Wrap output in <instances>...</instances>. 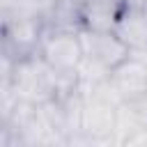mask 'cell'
I'll use <instances>...</instances> for the list:
<instances>
[{"label":"cell","instance_id":"5b68a950","mask_svg":"<svg viewBox=\"0 0 147 147\" xmlns=\"http://www.w3.org/2000/svg\"><path fill=\"white\" fill-rule=\"evenodd\" d=\"M80 41H83V57L106 67L115 69L119 62H124L131 55V48L113 32V30H80Z\"/></svg>","mask_w":147,"mask_h":147},{"label":"cell","instance_id":"9c48e42d","mask_svg":"<svg viewBox=\"0 0 147 147\" xmlns=\"http://www.w3.org/2000/svg\"><path fill=\"white\" fill-rule=\"evenodd\" d=\"M57 0H0V11H25L46 18Z\"/></svg>","mask_w":147,"mask_h":147},{"label":"cell","instance_id":"ba28073f","mask_svg":"<svg viewBox=\"0 0 147 147\" xmlns=\"http://www.w3.org/2000/svg\"><path fill=\"white\" fill-rule=\"evenodd\" d=\"M46 28L53 30H83L85 28V0H57L44 18Z\"/></svg>","mask_w":147,"mask_h":147},{"label":"cell","instance_id":"7c38bea8","mask_svg":"<svg viewBox=\"0 0 147 147\" xmlns=\"http://www.w3.org/2000/svg\"><path fill=\"white\" fill-rule=\"evenodd\" d=\"M131 55H133V57H138V60L147 67V44H145V46H140V48H136V51H131Z\"/></svg>","mask_w":147,"mask_h":147},{"label":"cell","instance_id":"7a4b0ae2","mask_svg":"<svg viewBox=\"0 0 147 147\" xmlns=\"http://www.w3.org/2000/svg\"><path fill=\"white\" fill-rule=\"evenodd\" d=\"M0 85L11 87V92L21 101L44 106L46 101L57 96L60 76L39 53L21 60L0 53Z\"/></svg>","mask_w":147,"mask_h":147},{"label":"cell","instance_id":"30bf717a","mask_svg":"<svg viewBox=\"0 0 147 147\" xmlns=\"http://www.w3.org/2000/svg\"><path fill=\"white\" fill-rule=\"evenodd\" d=\"M124 103H126L129 110L133 113L136 122L147 129V94H142V96H138V99H131V101H124Z\"/></svg>","mask_w":147,"mask_h":147},{"label":"cell","instance_id":"8fae6325","mask_svg":"<svg viewBox=\"0 0 147 147\" xmlns=\"http://www.w3.org/2000/svg\"><path fill=\"white\" fill-rule=\"evenodd\" d=\"M119 147H147V129H145V126H140V129L131 131V133L122 140V145H119Z\"/></svg>","mask_w":147,"mask_h":147},{"label":"cell","instance_id":"8992f818","mask_svg":"<svg viewBox=\"0 0 147 147\" xmlns=\"http://www.w3.org/2000/svg\"><path fill=\"white\" fill-rule=\"evenodd\" d=\"M108 80L115 94L119 96V101H131V99L147 94V67L133 55H129L124 62L110 69Z\"/></svg>","mask_w":147,"mask_h":147},{"label":"cell","instance_id":"6da1fadb","mask_svg":"<svg viewBox=\"0 0 147 147\" xmlns=\"http://www.w3.org/2000/svg\"><path fill=\"white\" fill-rule=\"evenodd\" d=\"M83 92V124L80 131L69 140V147H117V108L119 96L115 94L110 80L94 85H80Z\"/></svg>","mask_w":147,"mask_h":147},{"label":"cell","instance_id":"52a82bcc","mask_svg":"<svg viewBox=\"0 0 147 147\" xmlns=\"http://www.w3.org/2000/svg\"><path fill=\"white\" fill-rule=\"evenodd\" d=\"M113 32H115L131 51L145 46V44H147V7L126 0L124 9H122L119 16H117V23H115Z\"/></svg>","mask_w":147,"mask_h":147},{"label":"cell","instance_id":"277c9868","mask_svg":"<svg viewBox=\"0 0 147 147\" xmlns=\"http://www.w3.org/2000/svg\"><path fill=\"white\" fill-rule=\"evenodd\" d=\"M39 55L57 71V76H78V67L83 62V41L80 30H53L46 28Z\"/></svg>","mask_w":147,"mask_h":147},{"label":"cell","instance_id":"3957f363","mask_svg":"<svg viewBox=\"0 0 147 147\" xmlns=\"http://www.w3.org/2000/svg\"><path fill=\"white\" fill-rule=\"evenodd\" d=\"M0 37H2V55L14 60L39 53V44L46 30L41 16L25 11H0Z\"/></svg>","mask_w":147,"mask_h":147}]
</instances>
